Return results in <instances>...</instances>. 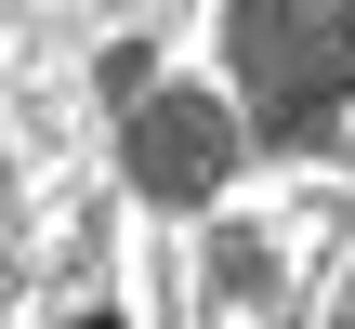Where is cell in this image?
<instances>
[{
  "label": "cell",
  "instance_id": "obj_1",
  "mask_svg": "<svg viewBox=\"0 0 355 329\" xmlns=\"http://www.w3.org/2000/svg\"><path fill=\"white\" fill-rule=\"evenodd\" d=\"M237 66L263 79V106H277V119H303L329 79H355V13H303V26L237 13Z\"/></svg>",
  "mask_w": 355,
  "mask_h": 329
},
{
  "label": "cell",
  "instance_id": "obj_2",
  "mask_svg": "<svg viewBox=\"0 0 355 329\" xmlns=\"http://www.w3.org/2000/svg\"><path fill=\"white\" fill-rule=\"evenodd\" d=\"M132 171H145L158 198H198V185L224 171V106H198V92H158V106L132 119Z\"/></svg>",
  "mask_w": 355,
  "mask_h": 329
}]
</instances>
